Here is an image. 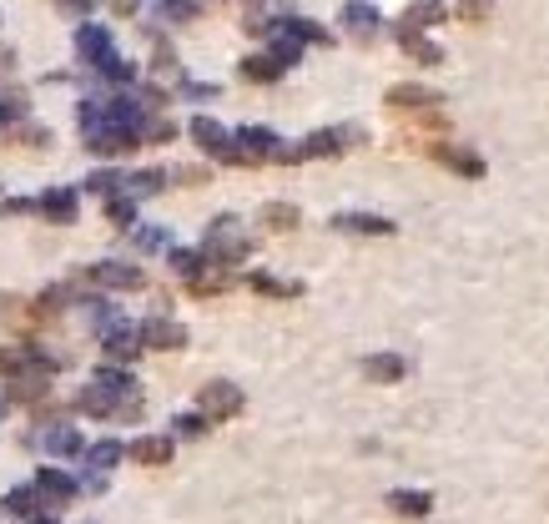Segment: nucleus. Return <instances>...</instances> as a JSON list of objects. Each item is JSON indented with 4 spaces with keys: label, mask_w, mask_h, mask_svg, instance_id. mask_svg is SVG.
I'll list each match as a JSON object with an SVG mask.
<instances>
[{
    "label": "nucleus",
    "mask_w": 549,
    "mask_h": 524,
    "mask_svg": "<svg viewBox=\"0 0 549 524\" xmlns=\"http://www.w3.org/2000/svg\"><path fill=\"white\" fill-rule=\"evenodd\" d=\"M388 504H393L398 514H429V504H434V499H429V494H393Z\"/></svg>",
    "instance_id": "1"
},
{
    "label": "nucleus",
    "mask_w": 549,
    "mask_h": 524,
    "mask_svg": "<svg viewBox=\"0 0 549 524\" xmlns=\"http://www.w3.org/2000/svg\"><path fill=\"white\" fill-rule=\"evenodd\" d=\"M242 399H237V388H212L207 393V409H217V414H232Z\"/></svg>",
    "instance_id": "2"
},
{
    "label": "nucleus",
    "mask_w": 549,
    "mask_h": 524,
    "mask_svg": "<svg viewBox=\"0 0 549 524\" xmlns=\"http://www.w3.org/2000/svg\"><path fill=\"white\" fill-rule=\"evenodd\" d=\"M368 373H373V378H383V383H393V378L403 373V363H398V358H373V363H368Z\"/></svg>",
    "instance_id": "3"
}]
</instances>
